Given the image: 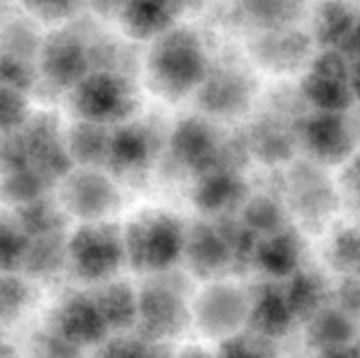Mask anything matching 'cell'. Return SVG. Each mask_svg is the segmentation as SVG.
I'll return each mask as SVG.
<instances>
[{
	"instance_id": "6da1fadb",
	"label": "cell",
	"mask_w": 360,
	"mask_h": 358,
	"mask_svg": "<svg viewBox=\"0 0 360 358\" xmlns=\"http://www.w3.org/2000/svg\"><path fill=\"white\" fill-rule=\"evenodd\" d=\"M207 56L199 35L185 27H172L153 39L146 60L151 90L169 100L193 93L207 72Z\"/></svg>"
},
{
	"instance_id": "cb8c5ba5",
	"label": "cell",
	"mask_w": 360,
	"mask_h": 358,
	"mask_svg": "<svg viewBox=\"0 0 360 358\" xmlns=\"http://www.w3.org/2000/svg\"><path fill=\"white\" fill-rule=\"evenodd\" d=\"M281 288L295 321L306 323L333 298V290L323 274L313 269H297Z\"/></svg>"
},
{
	"instance_id": "44dd1931",
	"label": "cell",
	"mask_w": 360,
	"mask_h": 358,
	"mask_svg": "<svg viewBox=\"0 0 360 358\" xmlns=\"http://www.w3.org/2000/svg\"><path fill=\"white\" fill-rule=\"evenodd\" d=\"M302 239L295 228L285 225L280 230L260 235L253 265L271 279H287L301 267Z\"/></svg>"
},
{
	"instance_id": "603a6c76",
	"label": "cell",
	"mask_w": 360,
	"mask_h": 358,
	"mask_svg": "<svg viewBox=\"0 0 360 358\" xmlns=\"http://www.w3.org/2000/svg\"><path fill=\"white\" fill-rule=\"evenodd\" d=\"M178 13L179 7L169 0H130L118 16L129 37L153 41L174 27Z\"/></svg>"
},
{
	"instance_id": "d6a6232c",
	"label": "cell",
	"mask_w": 360,
	"mask_h": 358,
	"mask_svg": "<svg viewBox=\"0 0 360 358\" xmlns=\"http://www.w3.org/2000/svg\"><path fill=\"white\" fill-rule=\"evenodd\" d=\"M326 258L341 276H360V225L340 228L327 244Z\"/></svg>"
},
{
	"instance_id": "484cf974",
	"label": "cell",
	"mask_w": 360,
	"mask_h": 358,
	"mask_svg": "<svg viewBox=\"0 0 360 358\" xmlns=\"http://www.w3.org/2000/svg\"><path fill=\"white\" fill-rule=\"evenodd\" d=\"M355 333V319L336 304H327L306 321L304 339L311 350L320 351L352 344Z\"/></svg>"
},
{
	"instance_id": "ab89813d",
	"label": "cell",
	"mask_w": 360,
	"mask_h": 358,
	"mask_svg": "<svg viewBox=\"0 0 360 358\" xmlns=\"http://www.w3.org/2000/svg\"><path fill=\"white\" fill-rule=\"evenodd\" d=\"M0 77L6 86L25 93L35 81V69L20 56H6L0 60Z\"/></svg>"
},
{
	"instance_id": "9c48e42d",
	"label": "cell",
	"mask_w": 360,
	"mask_h": 358,
	"mask_svg": "<svg viewBox=\"0 0 360 358\" xmlns=\"http://www.w3.org/2000/svg\"><path fill=\"white\" fill-rule=\"evenodd\" d=\"M297 142L319 165H343L357 147L348 119L343 112L315 111L295 123Z\"/></svg>"
},
{
	"instance_id": "f6af8a7d",
	"label": "cell",
	"mask_w": 360,
	"mask_h": 358,
	"mask_svg": "<svg viewBox=\"0 0 360 358\" xmlns=\"http://www.w3.org/2000/svg\"><path fill=\"white\" fill-rule=\"evenodd\" d=\"M340 51H343L348 56V60H360V16L355 20L354 27H352L350 34L340 46Z\"/></svg>"
},
{
	"instance_id": "f907efd6",
	"label": "cell",
	"mask_w": 360,
	"mask_h": 358,
	"mask_svg": "<svg viewBox=\"0 0 360 358\" xmlns=\"http://www.w3.org/2000/svg\"><path fill=\"white\" fill-rule=\"evenodd\" d=\"M176 358H217V357L200 346H190L186 347V350H183Z\"/></svg>"
},
{
	"instance_id": "7402d4cb",
	"label": "cell",
	"mask_w": 360,
	"mask_h": 358,
	"mask_svg": "<svg viewBox=\"0 0 360 358\" xmlns=\"http://www.w3.org/2000/svg\"><path fill=\"white\" fill-rule=\"evenodd\" d=\"M295 123L290 125L278 116H262L253 121L245 133L248 153L269 165L290 160L297 146Z\"/></svg>"
},
{
	"instance_id": "e0dca14e",
	"label": "cell",
	"mask_w": 360,
	"mask_h": 358,
	"mask_svg": "<svg viewBox=\"0 0 360 358\" xmlns=\"http://www.w3.org/2000/svg\"><path fill=\"white\" fill-rule=\"evenodd\" d=\"M311 35L294 27L266 30L252 42L257 62L271 72H294L304 65L313 51Z\"/></svg>"
},
{
	"instance_id": "5b68a950",
	"label": "cell",
	"mask_w": 360,
	"mask_h": 358,
	"mask_svg": "<svg viewBox=\"0 0 360 358\" xmlns=\"http://www.w3.org/2000/svg\"><path fill=\"white\" fill-rule=\"evenodd\" d=\"M125 262L123 228L111 221H84L67 237V267L86 283H102Z\"/></svg>"
},
{
	"instance_id": "e575fe53",
	"label": "cell",
	"mask_w": 360,
	"mask_h": 358,
	"mask_svg": "<svg viewBox=\"0 0 360 358\" xmlns=\"http://www.w3.org/2000/svg\"><path fill=\"white\" fill-rule=\"evenodd\" d=\"M274 340L250 330L221 339L217 358H276Z\"/></svg>"
},
{
	"instance_id": "836d02e7",
	"label": "cell",
	"mask_w": 360,
	"mask_h": 358,
	"mask_svg": "<svg viewBox=\"0 0 360 358\" xmlns=\"http://www.w3.org/2000/svg\"><path fill=\"white\" fill-rule=\"evenodd\" d=\"M48 188H51V186L41 174H37L32 167H25L20 171L9 172L0 190H2V197L7 202L21 206V204H27L42 197L44 192H48Z\"/></svg>"
},
{
	"instance_id": "4fadbf2b",
	"label": "cell",
	"mask_w": 360,
	"mask_h": 358,
	"mask_svg": "<svg viewBox=\"0 0 360 358\" xmlns=\"http://www.w3.org/2000/svg\"><path fill=\"white\" fill-rule=\"evenodd\" d=\"M28 153V167L48 181L49 186L60 183L72 171L74 164L67 153L65 137L60 132L58 121L53 114L35 116L25 123L21 132Z\"/></svg>"
},
{
	"instance_id": "ee69618b",
	"label": "cell",
	"mask_w": 360,
	"mask_h": 358,
	"mask_svg": "<svg viewBox=\"0 0 360 358\" xmlns=\"http://www.w3.org/2000/svg\"><path fill=\"white\" fill-rule=\"evenodd\" d=\"M341 188L348 197H360V153L354 154L345 164L341 172Z\"/></svg>"
},
{
	"instance_id": "b9f144b4",
	"label": "cell",
	"mask_w": 360,
	"mask_h": 358,
	"mask_svg": "<svg viewBox=\"0 0 360 358\" xmlns=\"http://www.w3.org/2000/svg\"><path fill=\"white\" fill-rule=\"evenodd\" d=\"M23 4L30 14L46 23L65 20L76 9V0H23Z\"/></svg>"
},
{
	"instance_id": "83f0119b",
	"label": "cell",
	"mask_w": 360,
	"mask_h": 358,
	"mask_svg": "<svg viewBox=\"0 0 360 358\" xmlns=\"http://www.w3.org/2000/svg\"><path fill=\"white\" fill-rule=\"evenodd\" d=\"M67 267L65 232L28 239L20 269L32 277H51Z\"/></svg>"
},
{
	"instance_id": "f35d334b",
	"label": "cell",
	"mask_w": 360,
	"mask_h": 358,
	"mask_svg": "<svg viewBox=\"0 0 360 358\" xmlns=\"http://www.w3.org/2000/svg\"><path fill=\"white\" fill-rule=\"evenodd\" d=\"M25 93L9 86L0 88V128L13 130L27 123Z\"/></svg>"
},
{
	"instance_id": "8992f818",
	"label": "cell",
	"mask_w": 360,
	"mask_h": 358,
	"mask_svg": "<svg viewBox=\"0 0 360 358\" xmlns=\"http://www.w3.org/2000/svg\"><path fill=\"white\" fill-rule=\"evenodd\" d=\"M70 91L74 112L86 121L123 123L137 107L136 84L122 72L90 70Z\"/></svg>"
},
{
	"instance_id": "8d00e7d4",
	"label": "cell",
	"mask_w": 360,
	"mask_h": 358,
	"mask_svg": "<svg viewBox=\"0 0 360 358\" xmlns=\"http://www.w3.org/2000/svg\"><path fill=\"white\" fill-rule=\"evenodd\" d=\"M30 297V288L20 277L0 276V316L16 318L27 307Z\"/></svg>"
},
{
	"instance_id": "8fae6325",
	"label": "cell",
	"mask_w": 360,
	"mask_h": 358,
	"mask_svg": "<svg viewBox=\"0 0 360 358\" xmlns=\"http://www.w3.org/2000/svg\"><path fill=\"white\" fill-rule=\"evenodd\" d=\"M39 69L49 86L72 90L91 70L90 44L74 30H56L39 48Z\"/></svg>"
},
{
	"instance_id": "d590c367",
	"label": "cell",
	"mask_w": 360,
	"mask_h": 358,
	"mask_svg": "<svg viewBox=\"0 0 360 358\" xmlns=\"http://www.w3.org/2000/svg\"><path fill=\"white\" fill-rule=\"evenodd\" d=\"M28 239L16 220L0 221V267L4 270L20 269Z\"/></svg>"
},
{
	"instance_id": "9a60e30c",
	"label": "cell",
	"mask_w": 360,
	"mask_h": 358,
	"mask_svg": "<svg viewBox=\"0 0 360 358\" xmlns=\"http://www.w3.org/2000/svg\"><path fill=\"white\" fill-rule=\"evenodd\" d=\"M157 147L158 135L151 125L123 121L111 130L105 167L116 178L134 179L146 171Z\"/></svg>"
},
{
	"instance_id": "277c9868",
	"label": "cell",
	"mask_w": 360,
	"mask_h": 358,
	"mask_svg": "<svg viewBox=\"0 0 360 358\" xmlns=\"http://www.w3.org/2000/svg\"><path fill=\"white\" fill-rule=\"evenodd\" d=\"M155 276L137 291V336L146 343H167L192 321L188 283L185 276H172L169 270Z\"/></svg>"
},
{
	"instance_id": "5bb4252c",
	"label": "cell",
	"mask_w": 360,
	"mask_h": 358,
	"mask_svg": "<svg viewBox=\"0 0 360 358\" xmlns=\"http://www.w3.org/2000/svg\"><path fill=\"white\" fill-rule=\"evenodd\" d=\"M288 199L304 223L322 225L336 211L340 199L322 165L301 161L288 172Z\"/></svg>"
},
{
	"instance_id": "f5cc1de1",
	"label": "cell",
	"mask_w": 360,
	"mask_h": 358,
	"mask_svg": "<svg viewBox=\"0 0 360 358\" xmlns=\"http://www.w3.org/2000/svg\"><path fill=\"white\" fill-rule=\"evenodd\" d=\"M347 197V207L352 211V214H354L355 218L360 221V197Z\"/></svg>"
},
{
	"instance_id": "7a4b0ae2",
	"label": "cell",
	"mask_w": 360,
	"mask_h": 358,
	"mask_svg": "<svg viewBox=\"0 0 360 358\" xmlns=\"http://www.w3.org/2000/svg\"><path fill=\"white\" fill-rule=\"evenodd\" d=\"M172 160L195 178L211 171H239L250 158L245 135L224 137L204 118L181 119L169 139Z\"/></svg>"
},
{
	"instance_id": "30bf717a",
	"label": "cell",
	"mask_w": 360,
	"mask_h": 358,
	"mask_svg": "<svg viewBox=\"0 0 360 358\" xmlns=\"http://www.w3.org/2000/svg\"><path fill=\"white\" fill-rule=\"evenodd\" d=\"M253 93L255 79L234 63L207 67L202 83L195 90L199 107L218 118H232L245 112Z\"/></svg>"
},
{
	"instance_id": "816d5d0a",
	"label": "cell",
	"mask_w": 360,
	"mask_h": 358,
	"mask_svg": "<svg viewBox=\"0 0 360 358\" xmlns=\"http://www.w3.org/2000/svg\"><path fill=\"white\" fill-rule=\"evenodd\" d=\"M348 119V125H350V130L352 133H354L355 137V142H360V109L357 112H355L352 118H347Z\"/></svg>"
},
{
	"instance_id": "ac0fdd59",
	"label": "cell",
	"mask_w": 360,
	"mask_h": 358,
	"mask_svg": "<svg viewBox=\"0 0 360 358\" xmlns=\"http://www.w3.org/2000/svg\"><path fill=\"white\" fill-rule=\"evenodd\" d=\"M183 255L190 270L200 279H214L232 270L231 249L214 223L197 221L190 230H185Z\"/></svg>"
},
{
	"instance_id": "4316f807",
	"label": "cell",
	"mask_w": 360,
	"mask_h": 358,
	"mask_svg": "<svg viewBox=\"0 0 360 358\" xmlns=\"http://www.w3.org/2000/svg\"><path fill=\"white\" fill-rule=\"evenodd\" d=\"M65 146L72 164L98 168L108 160L111 128L102 123L77 119L65 133Z\"/></svg>"
},
{
	"instance_id": "ffe728a7",
	"label": "cell",
	"mask_w": 360,
	"mask_h": 358,
	"mask_svg": "<svg viewBox=\"0 0 360 358\" xmlns=\"http://www.w3.org/2000/svg\"><path fill=\"white\" fill-rule=\"evenodd\" d=\"M250 295L246 326L250 332L276 340L287 336L294 325V316L283 297V288L274 281L259 284Z\"/></svg>"
},
{
	"instance_id": "ba28073f",
	"label": "cell",
	"mask_w": 360,
	"mask_h": 358,
	"mask_svg": "<svg viewBox=\"0 0 360 358\" xmlns=\"http://www.w3.org/2000/svg\"><path fill=\"white\" fill-rule=\"evenodd\" d=\"M350 60L336 48L322 49L302 76L301 95L315 111L347 112L355 104L348 86Z\"/></svg>"
},
{
	"instance_id": "52a82bcc",
	"label": "cell",
	"mask_w": 360,
	"mask_h": 358,
	"mask_svg": "<svg viewBox=\"0 0 360 358\" xmlns=\"http://www.w3.org/2000/svg\"><path fill=\"white\" fill-rule=\"evenodd\" d=\"M56 200L65 214L83 221H104L122 206V195L115 181L91 167L72 168L60 179Z\"/></svg>"
},
{
	"instance_id": "4dcf8cb0",
	"label": "cell",
	"mask_w": 360,
	"mask_h": 358,
	"mask_svg": "<svg viewBox=\"0 0 360 358\" xmlns=\"http://www.w3.org/2000/svg\"><path fill=\"white\" fill-rule=\"evenodd\" d=\"M16 221L28 237L65 232V211L58 200H53L46 193L39 199L18 206Z\"/></svg>"
},
{
	"instance_id": "3957f363",
	"label": "cell",
	"mask_w": 360,
	"mask_h": 358,
	"mask_svg": "<svg viewBox=\"0 0 360 358\" xmlns=\"http://www.w3.org/2000/svg\"><path fill=\"white\" fill-rule=\"evenodd\" d=\"M185 227L165 211H146L134 218L123 230L125 262L143 274L171 270L183 256Z\"/></svg>"
},
{
	"instance_id": "7dc6e473",
	"label": "cell",
	"mask_w": 360,
	"mask_h": 358,
	"mask_svg": "<svg viewBox=\"0 0 360 358\" xmlns=\"http://www.w3.org/2000/svg\"><path fill=\"white\" fill-rule=\"evenodd\" d=\"M348 86H350L354 102L360 104V60H350L348 69Z\"/></svg>"
},
{
	"instance_id": "7c38bea8",
	"label": "cell",
	"mask_w": 360,
	"mask_h": 358,
	"mask_svg": "<svg viewBox=\"0 0 360 358\" xmlns=\"http://www.w3.org/2000/svg\"><path fill=\"white\" fill-rule=\"evenodd\" d=\"M250 309V295L241 288L227 283H214L202 290L192 305V319L204 332L214 339H225L246 325Z\"/></svg>"
},
{
	"instance_id": "d6986e66",
	"label": "cell",
	"mask_w": 360,
	"mask_h": 358,
	"mask_svg": "<svg viewBox=\"0 0 360 358\" xmlns=\"http://www.w3.org/2000/svg\"><path fill=\"white\" fill-rule=\"evenodd\" d=\"M192 200L202 213L220 218L238 214L250 197L248 185L239 171H211L195 178Z\"/></svg>"
},
{
	"instance_id": "7bdbcfd3",
	"label": "cell",
	"mask_w": 360,
	"mask_h": 358,
	"mask_svg": "<svg viewBox=\"0 0 360 358\" xmlns=\"http://www.w3.org/2000/svg\"><path fill=\"white\" fill-rule=\"evenodd\" d=\"M336 305L352 318H360V276H343V281L333 290Z\"/></svg>"
},
{
	"instance_id": "d4e9b609",
	"label": "cell",
	"mask_w": 360,
	"mask_h": 358,
	"mask_svg": "<svg viewBox=\"0 0 360 358\" xmlns=\"http://www.w3.org/2000/svg\"><path fill=\"white\" fill-rule=\"evenodd\" d=\"M109 332H123L137 321V291L125 281H102L88 293Z\"/></svg>"
},
{
	"instance_id": "2e32d148",
	"label": "cell",
	"mask_w": 360,
	"mask_h": 358,
	"mask_svg": "<svg viewBox=\"0 0 360 358\" xmlns=\"http://www.w3.org/2000/svg\"><path fill=\"white\" fill-rule=\"evenodd\" d=\"M49 329L77 347L98 346L108 339L109 329L88 293H70L53 312Z\"/></svg>"
},
{
	"instance_id": "bcb514c9",
	"label": "cell",
	"mask_w": 360,
	"mask_h": 358,
	"mask_svg": "<svg viewBox=\"0 0 360 358\" xmlns=\"http://www.w3.org/2000/svg\"><path fill=\"white\" fill-rule=\"evenodd\" d=\"M313 358H360V347L355 344L327 347V350L316 351Z\"/></svg>"
},
{
	"instance_id": "db71d44e",
	"label": "cell",
	"mask_w": 360,
	"mask_h": 358,
	"mask_svg": "<svg viewBox=\"0 0 360 358\" xmlns=\"http://www.w3.org/2000/svg\"><path fill=\"white\" fill-rule=\"evenodd\" d=\"M0 358H14L13 347L7 346V344L0 343Z\"/></svg>"
},
{
	"instance_id": "f1b7e54d",
	"label": "cell",
	"mask_w": 360,
	"mask_h": 358,
	"mask_svg": "<svg viewBox=\"0 0 360 358\" xmlns=\"http://www.w3.org/2000/svg\"><path fill=\"white\" fill-rule=\"evenodd\" d=\"M359 14L345 0H326L316 9L313 21V42L322 49L340 48L350 34Z\"/></svg>"
},
{
	"instance_id": "74e56055",
	"label": "cell",
	"mask_w": 360,
	"mask_h": 358,
	"mask_svg": "<svg viewBox=\"0 0 360 358\" xmlns=\"http://www.w3.org/2000/svg\"><path fill=\"white\" fill-rule=\"evenodd\" d=\"M32 353L34 358H83L81 347L70 344L51 329L35 333L32 340Z\"/></svg>"
},
{
	"instance_id": "f546056e",
	"label": "cell",
	"mask_w": 360,
	"mask_h": 358,
	"mask_svg": "<svg viewBox=\"0 0 360 358\" xmlns=\"http://www.w3.org/2000/svg\"><path fill=\"white\" fill-rule=\"evenodd\" d=\"M241 7L260 32L294 27L304 14V0H241Z\"/></svg>"
},
{
	"instance_id": "60d3db41",
	"label": "cell",
	"mask_w": 360,
	"mask_h": 358,
	"mask_svg": "<svg viewBox=\"0 0 360 358\" xmlns=\"http://www.w3.org/2000/svg\"><path fill=\"white\" fill-rule=\"evenodd\" d=\"M146 340L139 336H116L98 344L94 358H143Z\"/></svg>"
},
{
	"instance_id": "c3c4849f",
	"label": "cell",
	"mask_w": 360,
	"mask_h": 358,
	"mask_svg": "<svg viewBox=\"0 0 360 358\" xmlns=\"http://www.w3.org/2000/svg\"><path fill=\"white\" fill-rule=\"evenodd\" d=\"M143 358H176L167 343H146Z\"/></svg>"
},
{
	"instance_id": "1f68e13d",
	"label": "cell",
	"mask_w": 360,
	"mask_h": 358,
	"mask_svg": "<svg viewBox=\"0 0 360 358\" xmlns=\"http://www.w3.org/2000/svg\"><path fill=\"white\" fill-rule=\"evenodd\" d=\"M239 220L250 230L255 232L259 237L280 230L281 227L287 225L283 206L278 202V199H274L273 195H267V193L248 197L241 207Z\"/></svg>"
},
{
	"instance_id": "681fc988",
	"label": "cell",
	"mask_w": 360,
	"mask_h": 358,
	"mask_svg": "<svg viewBox=\"0 0 360 358\" xmlns=\"http://www.w3.org/2000/svg\"><path fill=\"white\" fill-rule=\"evenodd\" d=\"M129 2L130 0H94V6L97 7L98 13L102 14H120V11H122Z\"/></svg>"
},
{
	"instance_id": "11a10c76",
	"label": "cell",
	"mask_w": 360,
	"mask_h": 358,
	"mask_svg": "<svg viewBox=\"0 0 360 358\" xmlns=\"http://www.w3.org/2000/svg\"><path fill=\"white\" fill-rule=\"evenodd\" d=\"M169 2H172V4H174V6H178L179 9H181L183 6H188V4H193V2H195V0H169Z\"/></svg>"
}]
</instances>
